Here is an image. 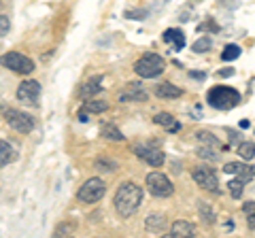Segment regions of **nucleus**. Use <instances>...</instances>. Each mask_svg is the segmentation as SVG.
<instances>
[{
    "mask_svg": "<svg viewBox=\"0 0 255 238\" xmlns=\"http://www.w3.org/2000/svg\"><path fill=\"white\" fill-rule=\"evenodd\" d=\"M142 202V187L136 183H126L119 185L117 194H115V209L122 217H132L138 211V206Z\"/></svg>",
    "mask_w": 255,
    "mask_h": 238,
    "instance_id": "f257e3e1",
    "label": "nucleus"
},
{
    "mask_svg": "<svg viewBox=\"0 0 255 238\" xmlns=\"http://www.w3.org/2000/svg\"><path fill=\"white\" fill-rule=\"evenodd\" d=\"M206 100L213 109H219V111H230L234 109L238 102H241V94L232 87H226V85H217L206 94Z\"/></svg>",
    "mask_w": 255,
    "mask_h": 238,
    "instance_id": "f03ea898",
    "label": "nucleus"
},
{
    "mask_svg": "<svg viewBox=\"0 0 255 238\" xmlns=\"http://www.w3.org/2000/svg\"><path fill=\"white\" fill-rule=\"evenodd\" d=\"M164 60H162V55H157V53H145L142 58L136 60V64H134V73H136L138 77L142 79H153L157 75H162L164 73Z\"/></svg>",
    "mask_w": 255,
    "mask_h": 238,
    "instance_id": "7ed1b4c3",
    "label": "nucleus"
},
{
    "mask_svg": "<svg viewBox=\"0 0 255 238\" xmlns=\"http://www.w3.org/2000/svg\"><path fill=\"white\" fill-rule=\"evenodd\" d=\"M0 66L13 70V73H19V75H30L34 70V62L30 58H26L23 53L17 51H9L4 55H0Z\"/></svg>",
    "mask_w": 255,
    "mask_h": 238,
    "instance_id": "20e7f679",
    "label": "nucleus"
},
{
    "mask_svg": "<svg viewBox=\"0 0 255 238\" xmlns=\"http://www.w3.org/2000/svg\"><path fill=\"white\" fill-rule=\"evenodd\" d=\"M2 115H4V121L11 125L13 130H17L21 134H30L34 130V119H32L28 113L17 109H2Z\"/></svg>",
    "mask_w": 255,
    "mask_h": 238,
    "instance_id": "39448f33",
    "label": "nucleus"
},
{
    "mask_svg": "<svg viewBox=\"0 0 255 238\" xmlns=\"http://www.w3.org/2000/svg\"><path fill=\"white\" fill-rule=\"evenodd\" d=\"M147 189H149V194H153L155 198H168L174 192V185H172V181L166 177V174L149 172L147 174Z\"/></svg>",
    "mask_w": 255,
    "mask_h": 238,
    "instance_id": "423d86ee",
    "label": "nucleus"
},
{
    "mask_svg": "<svg viewBox=\"0 0 255 238\" xmlns=\"http://www.w3.org/2000/svg\"><path fill=\"white\" fill-rule=\"evenodd\" d=\"M107 192V185H105V181L102 179H87L85 183L81 185V189L77 192V198L81 202H87V204H92V202H98L102 196H105Z\"/></svg>",
    "mask_w": 255,
    "mask_h": 238,
    "instance_id": "0eeeda50",
    "label": "nucleus"
},
{
    "mask_svg": "<svg viewBox=\"0 0 255 238\" xmlns=\"http://www.w3.org/2000/svg\"><path fill=\"white\" fill-rule=\"evenodd\" d=\"M191 177H194L196 183L200 185L202 189H206V192H213V194H217V192H219L217 174H215L211 168H206V166H198V168H194Z\"/></svg>",
    "mask_w": 255,
    "mask_h": 238,
    "instance_id": "6e6552de",
    "label": "nucleus"
},
{
    "mask_svg": "<svg viewBox=\"0 0 255 238\" xmlns=\"http://www.w3.org/2000/svg\"><path fill=\"white\" fill-rule=\"evenodd\" d=\"M134 153H136L140 160H145L149 166H153V168H159V166L166 162V155L162 149L151 147V145H136L134 147Z\"/></svg>",
    "mask_w": 255,
    "mask_h": 238,
    "instance_id": "1a4fd4ad",
    "label": "nucleus"
},
{
    "mask_svg": "<svg viewBox=\"0 0 255 238\" xmlns=\"http://www.w3.org/2000/svg\"><path fill=\"white\" fill-rule=\"evenodd\" d=\"M38 96H41V83L34 79H28L17 87V98L23 102H36Z\"/></svg>",
    "mask_w": 255,
    "mask_h": 238,
    "instance_id": "9d476101",
    "label": "nucleus"
},
{
    "mask_svg": "<svg viewBox=\"0 0 255 238\" xmlns=\"http://www.w3.org/2000/svg\"><path fill=\"white\" fill-rule=\"evenodd\" d=\"M119 100L122 102H145L147 92L140 83H128L122 92H119Z\"/></svg>",
    "mask_w": 255,
    "mask_h": 238,
    "instance_id": "9b49d317",
    "label": "nucleus"
},
{
    "mask_svg": "<svg viewBox=\"0 0 255 238\" xmlns=\"http://www.w3.org/2000/svg\"><path fill=\"white\" fill-rule=\"evenodd\" d=\"M223 170H226L228 174H236L238 179H243L245 183L247 181H251L253 179V174H251V166H247L245 162H228L226 166H223Z\"/></svg>",
    "mask_w": 255,
    "mask_h": 238,
    "instance_id": "f8f14e48",
    "label": "nucleus"
},
{
    "mask_svg": "<svg viewBox=\"0 0 255 238\" xmlns=\"http://www.w3.org/2000/svg\"><path fill=\"white\" fill-rule=\"evenodd\" d=\"M196 234V228L194 224H189V221H174V224L170 226V238H191Z\"/></svg>",
    "mask_w": 255,
    "mask_h": 238,
    "instance_id": "ddd939ff",
    "label": "nucleus"
},
{
    "mask_svg": "<svg viewBox=\"0 0 255 238\" xmlns=\"http://www.w3.org/2000/svg\"><path fill=\"white\" fill-rule=\"evenodd\" d=\"M155 94L162 100H172V98L183 96V90H181V87H177V85H172V83H162V85L155 87Z\"/></svg>",
    "mask_w": 255,
    "mask_h": 238,
    "instance_id": "4468645a",
    "label": "nucleus"
},
{
    "mask_svg": "<svg viewBox=\"0 0 255 238\" xmlns=\"http://www.w3.org/2000/svg\"><path fill=\"white\" fill-rule=\"evenodd\" d=\"M17 160V151H15V147L11 142L6 140H0V166H6Z\"/></svg>",
    "mask_w": 255,
    "mask_h": 238,
    "instance_id": "2eb2a0df",
    "label": "nucleus"
},
{
    "mask_svg": "<svg viewBox=\"0 0 255 238\" xmlns=\"http://www.w3.org/2000/svg\"><path fill=\"white\" fill-rule=\"evenodd\" d=\"M102 77H94V79H90V81H85L83 83V87H81V98H94L96 94H98L100 90H102Z\"/></svg>",
    "mask_w": 255,
    "mask_h": 238,
    "instance_id": "dca6fc26",
    "label": "nucleus"
},
{
    "mask_svg": "<svg viewBox=\"0 0 255 238\" xmlns=\"http://www.w3.org/2000/svg\"><path fill=\"white\" fill-rule=\"evenodd\" d=\"M164 41L172 43L174 49H183V47H185V34H183L181 30H177V28H168L164 32Z\"/></svg>",
    "mask_w": 255,
    "mask_h": 238,
    "instance_id": "f3484780",
    "label": "nucleus"
},
{
    "mask_svg": "<svg viewBox=\"0 0 255 238\" xmlns=\"http://www.w3.org/2000/svg\"><path fill=\"white\" fill-rule=\"evenodd\" d=\"M100 134H102V136H105L107 140H117V142L126 138L124 134H122V130H119L117 125H113V123H105V125H102V128H100Z\"/></svg>",
    "mask_w": 255,
    "mask_h": 238,
    "instance_id": "a211bd4d",
    "label": "nucleus"
},
{
    "mask_svg": "<svg viewBox=\"0 0 255 238\" xmlns=\"http://www.w3.org/2000/svg\"><path fill=\"white\" fill-rule=\"evenodd\" d=\"M107 109H109V105L105 100H94V98H87L83 105V111H87V113H105Z\"/></svg>",
    "mask_w": 255,
    "mask_h": 238,
    "instance_id": "6ab92c4d",
    "label": "nucleus"
},
{
    "mask_svg": "<svg viewBox=\"0 0 255 238\" xmlns=\"http://www.w3.org/2000/svg\"><path fill=\"white\" fill-rule=\"evenodd\" d=\"M198 213H200V219H204V224L211 226L215 221V211H213V206L209 202H204V200L198 202Z\"/></svg>",
    "mask_w": 255,
    "mask_h": 238,
    "instance_id": "aec40b11",
    "label": "nucleus"
},
{
    "mask_svg": "<svg viewBox=\"0 0 255 238\" xmlns=\"http://www.w3.org/2000/svg\"><path fill=\"white\" fill-rule=\"evenodd\" d=\"M238 153H241V157L245 162L253 160V157H255V142H251V140L241 142V145H238Z\"/></svg>",
    "mask_w": 255,
    "mask_h": 238,
    "instance_id": "412c9836",
    "label": "nucleus"
},
{
    "mask_svg": "<svg viewBox=\"0 0 255 238\" xmlns=\"http://www.w3.org/2000/svg\"><path fill=\"white\" fill-rule=\"evenodd\" d=\"M147 228L153 230V232H162V230L166 228V219L164 215H149L147 219Z\"/></svg>",
    "mask_w": 255,
    "mask_h": 238,
    "instance_id": "4be33fe9",
    "label": "nucleus"
},
{
    "mask_svg": "<svg viewBox=\"0 0 255 238\" xmlns=\"http://www.w3.org/2000/svg\"><path fill=\"white\" fill-rule=\"evenodd\" d=\"M228 189H230V196L234 198V200H238V198L243 196V189H245V181L243 179H232L228 183Z\"/></svg>",
    "mask_w": 255,
    "mask_h": 238,
    "instance_id": "5701e85b",
    "label": "nucleus"
},
{
    "mask_svg": "<svg viewBox=\"0 0 255 238\" xmlns=\"http://www.w3.org/2000/svg\"><path fill=\"white\" fill-rule=\"evenodd\" d=\"M236 58H241V47H238V45H228L226 49H223V53H221L223 62H232Z\"/></svg>",
    "mask_w": 255,
    "mask_h": 238,
    "instance_id": "b1692460",
    "label": "nucleus"
},
{
    "mask_svg": "<svg viewBox=\"0 0 255 238\" xmlns=\"http://www.w3.org/2000/svg\"><path fill=\"white\" fill-rule=\"evenodd\" d=\"M243 213L247 215V224H249V228L255 230V202H245Z\"/></svg>",
    "mask_w": 255,
    "mask_h": 238,
    "instance_id": "393cba45",
    "label": "nucleus"
},
{
    "mask_svg": "<svg viewBox=\"0 0 255 238\" xmlns=\"http://www.w3.org/2000/svg\"><path fill=\"white\" fill-rule=\"evenodd\" d=\"M153 121L157 123V125H164V128H172V125L174 123H177V121H174V117L170 115V113H157L155 117H153Z\"/></svg>",
    "mask_w": 255,
    "mask_h": 238,
    "instance_id": "a878e982",
    "label": "nucleus"
},
{
    "mask_svg": "<svg viewBox=\"0 0 255 238\" xmlns=\"http://www.w3.org/2000/svg\"><path fill=\"white\" fill-rule=\"evenodd\" d=\"M75 230H77V224H75V221H66V224H62V226H58V228H55V236H68L70 232H75Z\"/></svg>",
    "mask_w": 255,
    "mask_h": 238,
    "instance_id": "bb28decb",
    "label": "nucleus"
},
{
    "mask_svg": "<svg viewBox=\"0 0 255 238\" xmlns=\"http://www.w3.org/2000/svg\"><path fill=\"white\" fill-rule=\"evenodd\" d=\"M198 140L200 142H206V145H211V147H219L221 142L217 136H213L211 132H198Z\"/></svg>",
    "mask_w": 255,
    "mask_h": 238,
    "instance_id": "cd10ccee",
    "label": "nucleus"
},
{
    "mask_svg": "<svg viewBox=\"0 0 255 238\" xmlns=\"http://www.w3.org/2000/svg\"><path fill=\"white\" fill-rule=\"evenodd\" d=\"M211 38L209 36H204V38H198V41L194 43V51L196 53H206V51H209L211 49Z\"/></svg>",
    "mask_w": 255,
    "mask_h": 238,
    "instance_id": "c85d7f7f",
    "label": "nucleus"
},
{
    "mask_svg": "<svg viewBox=\"0 0 255 238\" xmlns=\"http://www.w3.org/2000/svg\"><path fill=\"white\" fill-rule=\"evenodd\" d=\"M9 30H11V21H9V17L0 13V36L9 34Z\"/></svg>",
    "mask_w": 255,
    "mask_h": 238,
    "instance_id": "c756f323",
    "label": "nucleus"
},
{
    "mask_svg": "<svg viewBox=\"0 0 255 238\" xmlns=\"http://www.w3.org/2000/svg\"><path fill=\"white\" fill-rule=\"evenodd\" d=\"M126 17L128 19H145L147 11H126Z\"/></svg>",
    "mask_w": 255,
    "mask_h": 238,
    "instance_id": "7c9ffc66",
    "label": "nucleus"
},
{
    "mask_svg": "<svg viewBox=\"0 0 255 238\" xmlns=\"http://www.w3.org/2000/svg\"><path fill=\"white\" fill-rule=\"evenodd\" d=\"M198 155H200V157H204V160H215V157H217V153H215V151H211L209 147H202L200 151H198Z\"/></svg>",
    "mask_w": 255,
    "mask_h": 238,
    "instance_id": "2f4dec72",
    "label": "nucleus"
},
{
    "mask_svg": "<svg viewBox=\"0 0 255 238\" xmlns=\"http://www.w3.org/2000/svg\"><path fill=\"white\" fill-rule=\"evenodd\" d=\"M96 168H100V170H115V162L98 160V162H96Z\"/></svg>",
    "mask_w": 255,
    "mask_h": 238,
    "instance_id": "473e14b6",
    "label": "nucleus"
},
{
    "mask_svg": "<svg viewBox=\"0 0 255 238\" xmlns=\"http://www.w3.org/2000/svg\"><path fill=\"white\" fill-rule=\"evenodd\" d=\"M219 75L221 77H232L234 75V68H223V70H219Z\"/></svg>",
    "mask_w": 255,
    "mask_h": 238,
    "instance_id": "72a5a7b5",
    "label": "nucleus"
},
{
    "mask_svg": "<svg viewBox=\"0 0 255 238\" xmlns=\"http://www.w3.org/2000/svg\"><path fill=\"white\" fill-rule=\"evenodd\" d=\"M230 140H238V132H230Z\"/></svg>",
    "mask_w": 255,
    "mask_h": 238,
    "instance_id": "f704fd0d",
    "label": "nucleus"
},
{
    "mask_svg": "<svg viewBox=\"0 0 255 238\" xmlns=\"http://www.w3.org/2000/svg\"><path fill=\"white\" fill-rule=\"evenodd\" d=\"M189 75H191V77H198V79H204V75H202V73H189Z\"/></svg>",
    "mask_w": 255,
    "mask_h": 238,
    "instance_id": "c9c22d12",
    "label": "nucleus"
},
{
    "mask_svg": "<svg viewBox=\"0 0 255 238\" xmlns=\"http://www.w3.org/2000/svg\"><path fill=\"white\" fill-rule=\"evenodd\" d=\"M251 174H253V177H255V166H251Z\"/></svg>",
    "mask_w": 255,
    "mask_h": 238,
    "instance_id": "e433bc0d",
    "label": "nucleus"
}]
</instances>
